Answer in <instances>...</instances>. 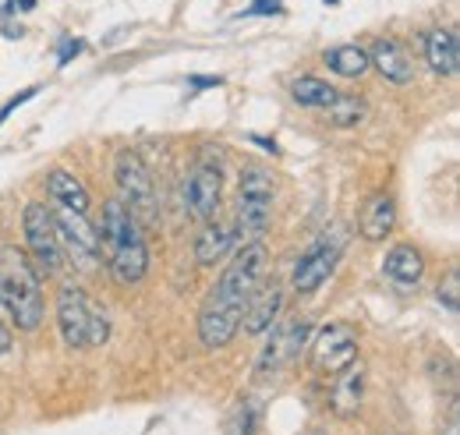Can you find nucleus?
<instances>
[{
  "instance_id": "26",
  "label": "nucleus",
  "mask_w": 460,
  "mask_h": 435,
  "mask_svg": "<svg viewBox=\"0 0 460 435\" xmlns=\"http://www.w3.org/2000/svg\"><path fill=\"white\" fill-rule=\"evenodd\" d=\"M188 85H191V89H217V85H224V78H220V75H217V78H213V75H191Z\"/></svg>"
},
{
  "instance_id": "22",
  "label": "nucleus",
  "mask_w": 460,
  "mask_h": 435,
  "mask_svg": "<svg viewBox=\"0 0 460 435\" xmlns=\"http://www.w3.org/2000/svg\"><path fill=\"white\" fill-rule=\"evenodd\" d=\"M326 67L333 71V75H341V78H361L365 71H368V50H361V47H354V43H341V47H330L326 54Z\"/></svg>"
},
{
  "instance_id": "17",
  "label": "nucleus",
  "mask_w": 460,
  "mask_h": 435,
  "mask_svg": "<svg viewBox=\"0 0 460 435\" xmlns=\"http://www.w3.org/2000/svg\"><path fill=\"white\" fill-rule=\"evenodd\" d=\"M361 400H365V365L354 358L337 372L333 393H330V407H333L337 418H354L361 411Z\"/></svg>"
},
{
  "instance_id": "31",
  "label": "nucleus",
  "mask_w": 460,
  "mask_h": 435,
  "mask_svg": "<svg viewBox=\"0 0 460 435\" xmlns=\"http://www.w3.org/2000/svg\"><path fill=\"white\" fill-rule=\"evenodd\" d=\"M323 4H341V0H323Z\"/></svg>"
},
{
  "instance_id": "24",
  "label": "nucleus",
  "mask_w": 460,
  "mask_h": 435,
  "mask_svg": "<svg viewBox=\"0 0 460 435\" xmlns=\"http://www.w3.org/2000/svg\"><path fill=\"white\" fill-rule=\"evenodd\" d=\"M436 297H439V305L454 315L460 312V272L450 270L447 272V280H439V287H436Z\"/></svg>"
},
{
  "instance_id": "27",
  "label": "nucleus",
  "mask_w": 460,
  "mask_h": 435,
  "mask_svg": "<svg viewBox=\"0 0 460 435\" xmlns=\"http://www.w3.org/2000/svg\"><path fill=\"white\" fill-rule=\"evenodd\" d=\"M443 435H460V404H450V422H447V432Z\"/></svg>"
},
{
  "instance_id": "29",
  "label": "nucleus",
  "mask_w": 460,
  "mask_h": 435,
  "mask_svg": "<svg viewBox=\"0 0 460 435\" xmlns=\"http://www.w3.org/2000/svg\"><path fill=\"white\" fill-rule=\"evenodd\" d=\"M78 50H82V43H67V47H64V57H60V64H67Z\"/></svg>"
},
{
  "instance_id": "19",
  "label": "nucleus",
  "mask_w": 460,
  "mask_h": 435,
  "mask_svg": "<svg viewBox=\"0 0 460 435\" xmlns=\"http://www.w3.org/2000/svg\"><path fill=\"white\" fill-rule=\"evenodd\" d=\"M425 60L436 75L450 78L457 75L460 67V47H457V32L454 29H429L425 32Z\"/></svg>"
},
{
  "instance_id": "2",
  "label": "nucleus",
  "mask_w": 460,
  "mask_h": 435,
  "mask_svg": "<svg viewBox=\"0 0 460 435\" xmlns=\"http://www.w3.org/2000/svg\"><path fill=\"white\" fill-rule=\"evenodd\" d=\"M100 255H107V270L120 287H135L149 272V244L142 234V223L131 217V209L111 199L100 217Z\"/></svg>"
},
{
  "instance_id": "1",
  "label": "nucleus",
  "mask_w": 460,
  "mask_h": 435,
  "mask_svg": "<svg viewBox=\"0 0 460 435\" xmlns=\"http://www.w3.org/2000/svg\"><path fill=\"white\" fill-rule=\"evenodd\" d=\"M266 272V244L262 241H248L241 252H234L227 270L220 272L217 287L209 290L202 312H199V340L209 351L227 347L230 340L241 329V315H244V301L248 294L259 287Z\"/></svg>"
},
{
  "instance_id": "15",
  "label": "nucleus",
  "mask_w": 460,
  "mask_h": 435,
  "mask_svg": "<svg viewBox=\"0 0 460 435\" xmlns=\"http://www.w3.org/2000/svg\"><path fill=\"white\" fill-rule=\"evenodd\" d=\"M234 244H237L234 223H220L217 217L206 219L202 230H199V237H195V262L202 270H209V266H217V262L227 259L230 252H234Z\"/></svg>"
},
{
  "instance_id": "18",
  "label": "nucleus",
  "mask_w": 460,
  "mask_h": 435,
  "mask_svg": "<svg viewBox=\"0 0 460 435\" xmlns=\"http://www.w3.org/2000/svg\"><path fill=\"white\" fill-rule=\"evenodd\" d=\"M47 195L58 202L60 209H71V213H89V206H93V195L82 184V177H75L64 166L47 173Z\"/></svg>"
},
{
  "instance_id": "12",
  "label": "nucleus",
  "mask_w": 460,
  "mask_h": 435,
  "mask_svg": "<svg viewBox=\"0 0 460 435\" xmlns=\"http://www.w3.org/2000/svg\"><path fill=\"white\" fill-rule=\"evenodd\" d=\"M280 305H284V290L277 280H259V287L248 294L244 301V315H241V326L248 336H262L266 329L277 323L280 315Z\"/></svg>"
},
{
  "instance_id": "25",
  "label": "nucleus",
  "mask_w": 460,
  "mask_h": 435,
  "mask_svg": "<svg viewBox=\"0 0 460 435\" xmlns=\"http://www.w3.org/2000/svg\"><path fill=\"white\" fill-rule=\"evenodd\" d=\"M32 96H40V85H29V89H25V93H18V96H11V100H7V103H4V107H0V124H4V120H7V117H11V113H14V110L22 107V103H29V100H32Z\"/></svg>"
},
{
  "instance_id": "23",
  "label": "nucleus",
  "mask_w": 460,
  "mask_h": 435,
  "mask_svg": "<svg viewBox=\"0 0 460 435\" xmlns=\"http://www.w3.org/2000/svg\"><path fill=\"white\" fill-rule=\"evenodd\" d=\"M365 100H358V96H341L337 93V100L326 107V117H330V124H337V128H350V124H358L361 117H365Z\"/></svg>"
},
{
  "instance_id": "5",
  "label": "nucleus",
  "mask_w": 460,
  "mask_h": 435,
  "mask_svg": "<svg viewBox=\"0 0 460 435\" xmlns=\"http://www.w3.org/2000/svg\"><path fill=\"white\" fill-rule=\"evenodd\" d=\"M273 223V177L262 166H248L241 173V191H237V217L234 230L237 241H262V234Z\"/></svg>"
},
{
  "instance_id": "6",
  "label": "nucleus",
  "mask_w": 460,
  "mask_h": 435,
  "mask_svg": "<svg viewBox=\"0 0 460 435\" xmlns=\"http://www.w3.org/2000/svg\"><path fill=\"white\" fill-rule=\"evenodd\" d=\"M22 234H25V252L32 259V266L40 272H58L64 266V252H60L58 223L54 209L43 202H29L22 213Z\"/></svg>"
},
{
  "instance_id": "3",
  "label": "nucleus",
  "mask_w": 460,
  "mask_h": 435,
  "mask_svg": "<svg viewBox=\"0 0 460 435\" xmlns=\"http://www.w3.org/2000/svg\"><path fill=\"white\" fill-rule=\"evenodd\" d=\"M43 272L32 266L29 252L4 244L0 248V305L11 312L14 326L22 333L43 326L47 305H43Z\"/></svg>"
},
{
  "instance_id": "13",
  "label": "nucleus",
  "mask_w": 460,
  "mask_h": 435,
  "mask_svg": "<svg viewBox=\"0 0 460 435\" xmlns=\"http://www.w3.org/2000/svg\"><path fill=\"white\" fill-rule=\"evenodd\" d=\"M308 340H312V326H308V323H290V326L277 329V333L270 336L262 358H259V376L280 372L288 361H294V358L301 354V347H305Z\"/></svg>"
},
{
  "instance_id": "30",
  "label": "nucleus",
  "mask_w": 460,
  "mask_h": 435,
  "mask_svg": "<svg viewBox=\"0 0 460 435\" xmlns=\"http://www.w3.org/2000/svg\"><path fill=\"white\" fill-rule=\"evenodd\" d=\"M7 7H25V11H29V7H36V0H11Z\"/></svg>"
},
{
  "instance_id": "10",
  "label": "nucleus",
  "mask_w": 460,
  "mask_h": 435,
  "mask_svg": "<svg viewBox=\"0 0 460 435\" xmlns=\"http://www.w3.org/2000/svg\"><path fill=\"white\" fill-rule=\"evenodd\" d=\"M184 209L188 217H195L199 223L213 219L220 213V202H224V170L209 160L191 166V173L184 177Z\"/></svg>"
},
{
  "instance_id": "8",
  "label": "nucleus",
  "mask_w": 460,
  "mask_h": 435,
  "mask_svg": "<svg viewBox=\"0 0 460 435\" xmlns=\"http://www.w3.org/2000/svg\"><path fill=\"white\" fill-rule=\"evenodd\" d=\"M344 244H347V234L341 230V226L326 230V234H323V237L297 259L294 276H290L294 290H297V294H315V290L333 276L337 262H341V255H344Z\"/></svg>"
},
{
  "instance_id": "11",
  "label": "nucleus",
  "mask_w": 460,
  "mask_h": 435,
  "mask_svg": "<svg viewBox=\"0 0 460 435\" xmlns=\"http://www.w3.org/2000/svg\"><path fill=\"white\" fill-rule=\"evenodd\" d=\"M358 358V329L337 319V323H326L312 336V365L319 372H341L347 361Z\"/></svg>"
},
{
  "instance_id": "4",
  "label": "nucleus",
  "mask_w": 460,
  "mask_h": 435,
  "mask_svg": "<svg viewBox=\"0 0 460 435\" xmlns=\"http://www.w3.org/2000/svg\"><path fill=\"white\" fill-rule=\"evenodd\" d=\"M58 329L60 340L75 351L103 347L111 340V315L100 301H93L78 283H60L58 290Z\"/></svg>"
},
{
  "instance_id": "7",
  "label": "nucleus",
  "mask_w": 460,
  "mask_h": 435,
  "mask_svg": "<svg viewBox=\"0 0 460 435\" xmlns=\"http://www.w3.org/2000/svg\"><path fill=\"white\" fill-rule=\"evenodd\" d=\"M114 181L120 191V202L131 209V217L153 219L156 217V188L146 160L135 149H120L114 156Z\"/></svg>"
},
{
  "instance_id": "16",
  "label": "nucleus",
  "mask_w": 460,
  "mask_h": 435,
  "mask_svg": "<svg viewBox=\"0 0 460 435\" xmlns=\"http://www.w3.org/2000/svg\"><path fill=\"white\" fill-rule=\"evenodd\" d=\"M394 226H397V202H394V195H386V191L368 195L361 213H358V234L365 241H386L394 234Z\"/></svg>"
},
{
  "instance_id": "28",
  "label": "nucleus",
  "mask_w": 460,
  "mask_h": 435,
  "mask_svg": "<svg viewBox=\"0 0 460 435\" xmlns=\"http://www.w3.org/2000/svg\"><path fill=\"white\" fill-rule=\"evenodd\" d=\"M11 347H14V333H11L7 323H0V354H7Z\"/></svg>"
},
{
  "instance_id": "20",
  "label": "nucleus",
  "mask_w": 460,
  "mask_h": 435,
  "mask_svg": "<svg viewBox=\"0 0 460 435\" xmlns=\"http://www.w3.org/2000/svg\"><path fill=\"white\" fill-rule=\"evenodd\" d=\"M383 272L397 283V287H418L425 276V255L414 244H394L383 259Z\"/></svg>"
},
{
  "instance_id": "14",
  "label": "nucleus",
  "mask_w": 460,
  "mask_h": 435,
  "mask_svg": "<svg viewBox=\"0 0 460 435\" xmlns=\"http://www.w3.org/2000/svg\"><path fill=\"white\" fill-rule=\"evenodd\" d=\"M368 67H376L394 85L414 82V57L407 54L401 40H376L372 50H368Z\"/></svg>"
},
{
  "instance_id": "21",
  "label": "nucleus",
  "mask_w": 460,
  "mask_h": 435,
  "mask_svg": "<svg viewBox=\"0 0 460 435\" xmlns=\"http://www.w3.org/2000/svg\"><path fill=\"white\" fill-rule=\"evenodd\" d=\"M290 96H294L297 107H305V110H326L337 100V89H333L330 82L315 78V75H301V78L290 82Z\"/></svg>"
},
{
  "instance_id": "9",
  "label": "nucleus",
  "mask_w": 460,
  "mask_h": 435,
  "mask_svg": "<svg viewBox=\"0 0 460 435\" xmlns=\"http://www.w3.org/2000/svg\"><path fill=\"white\" fill-rule=\"evenodd\" d=\"M58 223L60 252L78 266V270H96L100 266V230L85 219V213H71V209H54Z\"/></svg>"
}]
</instances>
